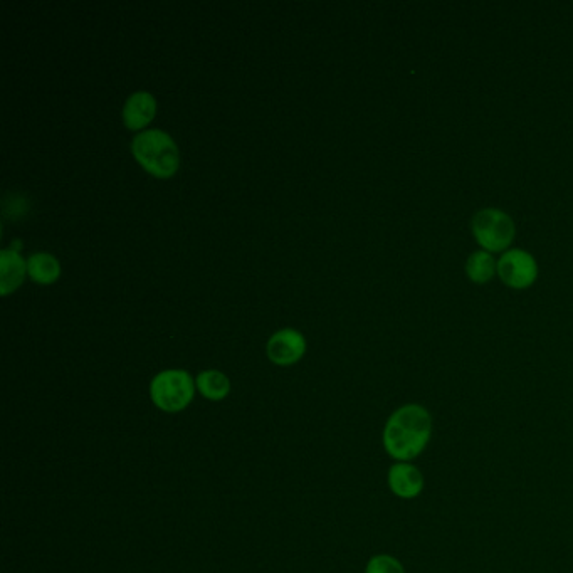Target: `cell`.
<instances>
[{"instance_id": "obj_10", "label": "cell", "mask_w": 573, "mask_h": 573, "mask_svg": "<svg viewBox=\"0 0 573 573\" xmlns=\"http://www.w3.org/2000/svg\"><path fill=\"white\" fill-rule=\"evenodd\" d=\"M195 387L204 399L221 402L231 392V380L219 370H206V372L197 375Z\"/></svg>"}, {"instance_id": "obj_13", "label": "cell", "mask_w": 573, "mask_h": 573, "mask_svg": "<svg viewBox=\"0 0 573 573\" xmlns=\"http://www.w3.org/2000/svg\"><path fill=\"white\" fill-rule=\"evenodd\" d=\"M365 573H405V568L399 558L394 555L379 553L368 560Z\"/></svg>"}, {"instance_id": "obj_6", "label": "cell", "mask_w": 573, "mask_h": 573, "mask_svg": "<svg viewBox=\"0 0 573 573\" xmlns=\"http://www.w3.org/2000/svg\"><path fill=\"white\" fill-rule=\"evenodd\" d=\"M305 352V337L293 328H284L274 333L273 337L269 338L268 347H266L269 360L279 367H288V365L300 362Z\"/></svg>"}, {"instance_id": "obj_3", "label": "cell", "mask_w": 573, "mask_h": 573, "mask_svg": "<svg viewBox=\"0 0 573 573\" xmlns=\"http://www.w3.org/2000/svg\"><path fill=\"white\" fill-rule=\"evenodd\" d=\"M195 380L187 370H163L150 382V399L165 414L184 412L195 397Z\"/></svg>"}, {"instance_id": "obj_1", "label": "cell", "mask_w": 573, "mask_h": 573, "mask_svg": "<svg viewBox=\"0 0 573 573\" xmlns=\"http://www.w3.org/2000/svg\"><path fill=\"white\" fill-rule=\"evenodd\" d=\"M434 419L421 404H404L385 422L382 444L394 463H412L426 451L432 439Z\"/></svg>"}, {"instance_id": "obj_11", "label": "cell", "mask_w": 573, "mask_h": 573, "mask_svg": "<svg viewBox=\"0 0 573 573\" xmlns=\"http://www.w3.org/2000/svg\"><path fill=\"white\" fill-rule=\"evenodd\" d=\"M27 273L36 283L51 284L59 278L61 266L53 254L37 253L27 259Z\"/></svg>"}, {"instance_id": "obj_4", "label": "cell", "mask_w": 573, "mask_h": 573, "mask_svg": "<svg viewBox=\"0 0 573 573\" xmlns=\"http://www.w3.org/2000/svg\"><path fill=\"white\" fill-rule=\"evenodd\" d=\"M474 237L486 251H505L515 239V222L500 209H483L473 219Z\"/></svg>"}, {"instance_id": "obj_12", "label": "cell", "mask_w": 573, "mask_h": 573, "mask_svg": "<svg viewBox=\"0 0 573 573\" xmlns=\"http://www.w3.org/2000/svg\"><path fill=\"white\" fill-rule=\"evenodd\" d=\"M496 269L498 268H496L495 259L488 251H478V253L471 254V258L466 264L469 278L478 284L488 283L489 279L493 278Z\"/></svg>"}, {"instance_id": "obj_2", "label": "cell", "mask_w": 573, "mask_h": 573, "mask_svg": "<svg viewBox=\"0 0 573 573\" xmlns=\"http://www.w3.org/2000/svg\"><path fill=\"white\" fill-rule=\"evenodd\" d=\"M132 153L148 174L169 179L179 170V148L162 130H147L133 138Z\"/></svg>"}, {"instance_id": "obj_9", "label": "cell", "mask_w": 573, "mask_h": 573, "mask_svg": "<svg viewBox=\"0 0 573 573\" xmlns=\"http://www.w3.org/2000/svg\"><path fill=\"white\" fill-rule=\"evenodd\" d=\"M27 263L14 249H4L0 253V290L6 296L16 290L24 281Z\"/></svg>"}, {"instance_id": "obj_5", "label": "cell", "mask_w": 573, "mask_h": 573, "mask_svg": "<svg viewBox=\"0 0 573 573\" xmlns=\"http://www.w3.org/2000/svg\"><path fill=\"white\" fill-rule=\"evenodd\" d=\"M498 273L501 279L511 288L523 290L535 283L538 276V266L535 258L521 249H511L503 254L498 263Z\"/></svg>"}, {"instance_id": "obj_8", "label": "cell", "mask_w": 573, "mask_h": 573, "mask_svg": "<svg viewBox=\"0 0 573 573\" xmlns=\"http://www.w3.org/2000/svg\"><path fill=\"white\" fill-rule=\"evenodd\" d=\"M157 111V101L147 91H138L128 98L123 108V121L130 130L147 127Z\"/></svg>"}, {"instance_id": "obj_7", "label": "cell", "mask_w": 573, "mask_h": 573, "mask_svg": "<svg viewBox=\"0 0 573 573\" xmlns=\"http://www.w3.org/2000/svg\"><path fill=\"white\" fill-rule=\"evenodd\" d=\"M387 484L400 500H416L426 488V478L416 464L394 463L387 473Z\"/></svg>"}]
</instances>
